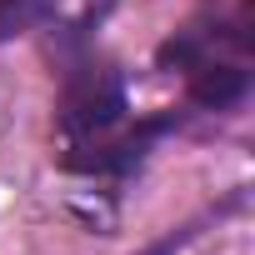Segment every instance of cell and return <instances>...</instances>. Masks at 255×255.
I'll return each instance as SVG.
<instances>
[{"mask_svg": "<svg viewBox=\"0 0 255 255\" xmlns=\"http://www.w3.org/2000/svg\"><path fill=\"white\" fill-rule=\"evenodd\" d=\"M40 20H45L40 0H0V40H15V35L35 30Z\"/></svg>", "mask_w": 255, "mask_h": 255, "instance_id": "3957f363", "label": "cell"}, {"mask_svg": "<svg viewBox=\"0 0 255 255\" xmlns=\"http://www.w3.org/2000/svg\"><path fill=\"white\" fill-rule=\"evenodd\" d=\"M245 95V70L230 65V60H200L190 70V100L205 105V110H225Z\"/></svg>", "mask_w": 255, "mask_h": 255, "instance_id": "7a4b0ae2", "label": "cell"}, {"mask_svg": "<svg viewBox=\"0 0 255 255\" xmlns=\"http://www.w3.org/2000/svg\"><path fill=\"white\" fill-rule=\"evenodd\" d=\"M125 125V85L115 70H80L60 95V135L65 150L95 145L100 135Z\"/></svg>", "mask_w": 255, "mask_h": 255, "instance_id": "6da1fadb", "label": "cell"}]
</instances>
